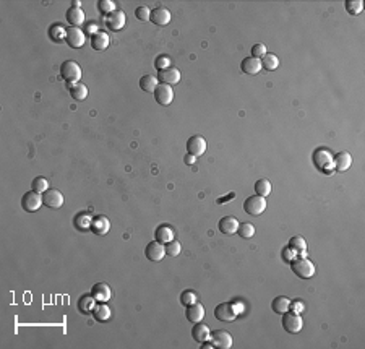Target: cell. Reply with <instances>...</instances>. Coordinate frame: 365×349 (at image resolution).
Returning <instances> with one entry per match:
<instances>
[{
    "mask_svg": "<svg viewBox=\"0 0 365 349\" xmlns=\"http://www.w3.org/2000/svg\"><path fill=\"white\" fill-rule=\"evenodd\" d=\"M291 268H292V272H294V275L299 276V278H302V279H308L315 275V265L305 257H302V258L299 257V258H296V260H292Z\"/></svg>",
    "mask_w": 365,
    "mask_h": 349,
    "instance_id": "1",
    "label": "cell"
},
{
    "mask_svg": "<svg viewBox=\"0 0 365 349\" xmlns=\"http://www.w3.org/2000/svg\"><path fill=\"white\" fill-rule=\"evenodd\" d=\"M181 302L182 305H191L196 302V292L195 291H183L181 294Z\"/></svg>",
    "mask_w": 365,
    "mask_h": 349,
    "instance_id": "43",
    "label": "cell"
},
{
    "mask_svg": "<svg viewBox=\"0 0 365 349\" xmlns=\"http://www.w3.org/2000/svg\"><path fill=\"white\" fill-rule=\"evenodd\" d=\"M187 151H188V154L195 156V158L205 154V151H206V140L201 135L190 137L188 141H187Z\"/></svg>",
    "mask_w": 365,
    "mask_h": 349,
    "instance_id": "11",
    "label": "cell"
},
{
    "mask_svg": "<svg viewBox=\"0 0 365 349\" xmlns=\"http://www.w3.org/2000/svg\"><path fill=\"white\" fill-rule=\"evenodd\" d=\"M182 250V245L179 240H171L169 244H166V255H171V257H177L181 254Z\"/></svg>",
    "mask_w": 365,
    "mask_h": 349,
    "instance_id": "40",
    "label": "cell"
},
{
    "mask_svg": "<svg viewBox=\"0 0 365 349\" xmlns=\"http://www.w3.org/2000/svg\"><path fill=\"white\" fill-rule=\"evenodd\" d=\"M96 307V299L91 296V294H88V296H81L80 300H78V309L83 312V314H91Z\"/></svg>",
    "mask_w": 365,
    "mask_h": 349,
    "instance_id": "32",
    "label": "cell"
},
{
    "mask_svg": "<svg viewBox=\"0 0 365 349\" xmlns=\"http://www.w3.org/2000/svg\"><path fill=\"white\" fill-rule=\"evenodd\" d=\"M239 224H241V222H239L234 216H224V218L219 221V231L223 234H227V236H232V234L237 232Z\"/></svg>",
    "mask_w": 365,
    "mask_h": 349,
    "instance_id": "24",
    "label": "cell"
},
{
    "mask_svg": "<svg viewBox=\"0 0 365 349\" xmlns=\"http://www.w3.org/2000/svg\"><path fill=\"white\" fill-rule=\"evenodd\" d=\"M255 192H256V195L266 198L271 194V182L268 179H258L255 182Z\"/></svg>",
    "mask_w": 365,
    "mask_h": 349,
    "instance_id": "34",
    "label": "cell"
},
{
    "mask_svg": "<svg viewBox=\"0 0 365 349\" xmlns=\"http://www.w3.org/2000/svg\"><path fill=\"white\" fill-rule=\"evenodd\" d=\"M154 99L159 102L161 106H169L172 101H174V89L169 85H163L159 83L158 88L154 89Z\"/></svg>",
    "mask_w": 365,
    "mask_h": 349,
    "instance_id": "12",
    "label": "cell"
},
{
    "mask_svg": "<svg viewBox=\"0 0 365 349\" xmlns=\"http://www.w3.org/2000/svg\"><path fill=\"white\" fill-rule=\"evenodd\" d=\"M333 164H334V169L339 171V172L348 171L352 164V156L348 151H339L336 156H334Z\"/></svg>",
    "mask_w": 365,
    "mask_h": 349,
    "instance_id": "26",
    "label": "cell"
},
{
    "mask_svg": "<svg viewBox=\"0 0 365 349\" xmlns=\"http://www.w3.org/2000/svg\"><path fill=\"white\" fill-rule=\"evenodd\" d=\"M346 10L351 15H359L364 10V2L362 0H348L346 2Z\"/></svg>",
    "mask_w": 365,
    "mask_h": 349,
    "instance_id": "39",
    "label": "cell"
},
{
    "mask_svg": "<svg viewBox=\"0 0 365 349\" xmlns=\"http://www.w3.org/2000/svg\"><path fill=\"white\" fill-rule=\"evenodd\" d=\"M236 195L234 194H229V195H227L226 198H219V200H218V203L219 205H223V203H227V200H231V198H234Z\"/></svg>",
    "mask_w": 365,
    "mask_h": 349,
    "instance_id": "49",
    "label": "cell"
},
{
    "mask_svg": "<svg viewBox=\"0 0 365 349\" xmlns=\"http://www.w3.org/2000/svg\"><path fill=\"white\" fill-rule=\"evenodd\" d=\"M181 70L176 69V67H169V69H164V70H159L158 71V80L163 83V85H177L179 81H181Z\"/></svg>",
    "mask_w": 365,
    "mask_h": 349,
    "instance_id": "13",
    "label": "cell"
},
{
    "mask_svg": "<svg viewBox=\"0 0 365 349\" xmlns=\"http://www.w3.org/2000/svg\"><path fill=\"white\" fill-rule=\"evenodd\" d=\"M237 234L243 239H250V237L255 236V227H253V224H250V222H241V224H239Z\"/></svg>",
    "mask_w": 365,
    "mask_h": 349,
    "instance_id": "37",
    "label": "cell"
},
{
    "mask_svg": "<svg viewBox=\"0 0 365 349\" xmlns=\"http://www.w3.org/2000/svg\"><path fill=\"white\" fill-rule=\"evenodd\" d=\"M111 38L106 31H98L91 36V47L96 51H106L109 47Z\"/></svg>",
    "mask_w": 365,
    "mask_h": 349,
    "instance_id": "25",
    "label": "cell"
},
{
    "mask_svg": "<svg viewBox=\"0 0 365 349\" xmlns=\"http://www.w3.org/2000/svg\"><path fill=\"white\" fill-rule=\"evenodd\" d=\"M312 158H313L315 166L318 167L320 171L331 172L334 169V164H333L334 156H333V153L328 148H318V149H315V153H313Z\"/></svg>",
    "mask_w": 365,
    "mask_h": 349,
    "instance_id": "2",
    "label": "cell"
},
{
    "mask_svg": "<svg viewBox=\"0 0 365 349\" xmlns=\"http://www.w3.org/2000/svg\"><path fill=\"white\" fill-rule=\"evenodd\" d=\"M125 21H127V16H125L123 10L117 8L116 11H112L111 15L106 16V25L111 31H119L125 26Z\"/></svg>",
    "mask_w": 365,
    "mask_h": 349,
    "instance_id": "14",
    "label": "cell"
},
{
    "mask_svg": "<svg viewBox=\"0 0 365 349\" xmlns=\"http://www.w3.org/2000/svg\"><path fill=\"white\" fill-rule=\"evenodd\" d=\"M289 305H291V300L289 299L284 297V296H279V297H276L271 302V309L276 312V314L284 315L286 312H289Z\"/></svg>",
    "mask_w": 365,
    "mask_h": 349,
    "instance_id": "29",
    "label": "cell"
},
{
    "mask_svg": "<svg viewBox=\"0 0 365 349\" xmlns=\"http://www.w3.org/2000/svg\"><path fill=\"white\" fill-rule=\"evenodd\" d=\"M195 161H196V158H195V156H191V154H187V156H185V162H187L188 166H191V164H193Z\"/></svg>",
    "mask_w": 365,
    "mask_h": 349,
    "instance_id": "48",
    "label": "cell"
},
{
    "mask_svg": "<svg viewBox=\"0 0 365 349\" xmlns=\"http://www.w3.org/2000/svg\"><path fill=\"white\" fill-rule=\"evenodd\" d=\"M154 67L158 70H164V69H169L171 67V59L167 56H159L156 60H154Z\"/></svg>",
    "mask_w": 365,
    "mask_h": 349,
    "instance_id": "44",
    "label": "cell"
},
{
    "mask_svg": "<svg viewBox=\"0 0 365 349\" xmlns=\"http://www.w3.org/2000/svg\"><path fill=\"white\" fill-rule=\"evenodd\" d=\"M158 85H159V80L154 75H145V76H141V80H140V88L146 93H154V89L158 88Z\"/></svg>",
    "mask_w": 365,
    "mask_h": 349,
    "instance_id": "28",
    "label": "cell"
},
{
    "mask_svg": "<svg viewBox=\"0 0 365 349\" xmlns=\"http://www.w3.org/2000/svg\"><path fill=\"white\" fill-rule=\"evenodd\" d=\"M191 336H193L195 341L206 343V341L211 340V330H209L208 325L198 322V323H195L193 330H191Z\"/></svg>",
    "mask_w": 365,
    "mask_h": 349,
    "instance_id": "22",
    "label": "cell"
},
{
    "mask_svg": "<svg viewBox=\"0 0 365 349\" xmlns=\"http://www.w3.org/2000/svg\"><path fill=\"white\" fill-rule=\"evenodd\" d=\"M112 312L109 309V305H107V302H99L96 304L94 310H93V317L96 318L98 322H107L111 318Z\"/></svg>",
    "mask_w": 365,
    "mask_h": 349,
    "instance_id": "27",
    "label": "cell"
},
{
    "mask_svg": "<svg viewBox=\"0 0 365 349\" xmlns=\"http://www.w3.org/2000/svg\"><path fill=\"white\" fill-rule=\"evenodd\" d=\"M214 348H219V349H229L232 348V336L229 332H226V330H214L211 332V340Z\"/></svg>",
    "mask_w": 365,
    "mask_h": 349,
    "instance_id": "10",
    "label": "cell"
},
{
    "mask_svg": "<svg viewBox=\"0 0 365 349\" xmlns=\"http://www.w3.org/2000/svg\"><path fill=\"white\" fill-rule=\"evenodd\" d=\"M65 41H67V44L71 47V49H80L86 41L85 31H81L80 28L70 26V28L65 29Z\"/></svg>",
    "mask_w": 365,
    "mask_h": 349,
    "instance_id": "6",
    "label": "cell"
},
{
    "mask_svg": "<svg viewBox=\"0 0 365 349\" xmlns=\"http://www.w3.org/2000/svg\"><path fill=\"white\" fill-rule=\"evenodd\" d=\"M266 209V200L265 197H260V195H253V197H248L247 200L243 202V211L247 214H252V216H260L263 211Z\"/></svg>",
    "mask_w": 365,
    "mask_h": 349,
    "instance_id": "4",
    "label": "cell"
},
{
    "mask_svg": "<svg viewBox=\"0 0 365 349\" xmlns=\"http://www.w3.org/2000/svg\"><path fill=\"white\" fill-rule=\"evenodd\" d=\"M111 229V221L106 218L104 214H98L94 216L91 221V231L98 236H106Z\"/></svg>",
    "mask_w": 365,
    "mask_h": 349,
    "instance_id": "17",
    "label": "cell"
},
{
    "mask_svg": "<svg viewBox=\"0 0 365 349\" xmlns=\"http://www.w3.org/2000/svg\"><path fill=\"white\" fill-rule=\"evenodd\" d=\"M135 16H136V20H140V21H149V18H151V10L145 7V5H141V7H136Z\"/></svg>",
    "mask_w": 365,
    "mask_h": 349,
    "instance_id": "42",
    "label": "cell"
},
{
    "mask_svg": "<svg viewBox=\"0 0 365 349\" xmlns=\"http://www.w3.org/2000/svg\"><path fill=\"white\" fill-rule=\"evenodd\" d=\"M70 96L76 101H85L88 98V88L83 83H75V85L70 86Z\"/></svg>",
    "mask_w": 365,
    "mask_h": 349,
    "instance_id": "31",
    "label": "cell"
},
{
    "mask_svg": "<svg viewBox=\"0 0 365 349\" xmlns=\"http://www.w3.org/2000/svg\"><path fill=\"white\" fill-rule=\"evenodd\" d=\"M174 229H172V226L169 224H161L156 227V231H154V237H156L158 242L161 244H169L171 240H174Z\"/></svg>",
    "mask_w": 365,
    "mask_h": 349,
    "instance_id": "20",
    "label": "cell"
},
{
    "mask_svg": "<svg viewBox=\"0 0 365 349\" xmlns=\"http://www.w3.org/2000/svg\"><path fill=\"white\" fill-rule=\"evenodd\" d=\"M149 21H153L154 25H158V26H166L167 23L171 21V11L166 7H156L151 11Z\"/></svg>",
    "mask_w": 365,
    "mask_h": 349,
    "instance_id": "19",
    "label": "cell"
},
{
    "mask_svg": "<svg viewBox=\"0 0 365 349\" xmlns=\"http://www.w3.org/2000/svg\"><path fill=\"white\" fill-rule=\"evenodd\" d=\"M73 7H81V2H76V0H75V2H73Z\"/></svg>",
    "mask_w": 365,
    "mask_h": 349,
    "instance_id": "50",
    "label": "cell"
},
{
    "mask_svg": "<svg viewBox=\"0 0 365 349\" xmlns=\"http://www.w3.org/2000/svg\"><path fill=\"white\" fill-rule=\"evenodd\" d=\"M296 257H297V254H296V252L292 250L291 247H286V249L283 250V258H284L286 262H292Z\"/></svg>",
    "mask_w": 365,
    "mask_h": 349,
    "instance_id": "47",
    "label": "cell"
},
{
    "mask_svg": "<svg viewBox=\"0 0 365 349\" xmlns=\"http://www.w3.org/2000/svg\"><path fill=\"white\" fill-rule=\"evenodd\" d=\"M61 76L70 86L75 85V83H78L81 78V67L76 62H73V60H67V62H63L61 67Z\"/></svg>",
    "mask_w": 365,
    "mask_h": 349,
    "instance_id": "3",
    "label": "cell"
},
{
    "mask_svg": "<svg viewBox=\"0 0 365 349\" xmlns=\"http://www.w3.org/2000/svg\"><path fill=\"white\" fill-rule=\"evenodd\" d=\"M91 221H93V216L88 213H80L75 216V226L83 231L91 229Z\"/></svg>",
    "mask_w": 365,
    "mask_h": 349,
    "instance_id": "35",
    "label": "cell"
},
{
    "mask_svg": "<svg viewBox=\"0 0 365 349\" xmlns=\"http://www.w3.org/2000/svg\"><path fill=\"white\" fill-rule=\"evenodd\" d=\"M65 16H67V21L70 25L75 28H80V25L85 23V11H83L81 7H73V5H71L67 10V15Z\"/></svg>",
    "mask_w": 365,
    "mask_h": 349,
    "instance_id": "21",
    "label": "cell"
},
{
    "mask_svg": "<svg viewBox=\"0 0 365 349\" xmlns=\"http://www.w3.org/2000/svg\"><path fill=\"white\" fill-rule=\"evenodd\" d=\"M265 54H268L265 44H260V43H258V44H255V46L252 47V57L261 59L263 56H265Z\"/></svg>",
    "mask_w": 365,
    "mask_h": 349,
    "instance_id": "45",
    "label": "cell"
},
{
    "mask_svg": "<svg viewBox=\"0 0 365 349\" xmlns=\"http://www.w3.org/2000/svg\"><path fill=\"white\" fill-rule=\"evenodd\" d=\"M185 317H187V320L191 322V323H198V322L203 320V318H205V307H203L198 300H196L195 304L187 305Z\"/></svg>",
    "mask_w": 365,
    "mask_h": 349,
    "instance_id": "16",
    "label": "cell"
},
{
    "mask_svg": "<svg viewBox=\"0 0 365 349\" xmlns=\"http://www.w3.org/2000/svg\"><path fill=\"white\" fill-rule=\"evenodd\" d=\"M41 205H44L43 195L38 194V192H34V190L26 192V194L23 195V198H21V208L25 209V211H28V213L38 211V209L41 208Z\"/></svg>",
    "mask_w": 365,
    "mask_h": 349,
    "instance_id": "5",
    "label": "cell"
},
{
    "mask_svg": "<svg viewBox=\"0 0 365 349\" xmlns=\"http://www.w3.org/2000/svg\"><path fill=\"white\" fill-rule=\"evenodd\" d=\"M289 310H292L294 314H302V312L305 310V304L302 302V300H294V302H291Z\"/></svg>",
    "mask_w": 365,
    "mask_h": 349,
    "instance_id": "46",
    "label": "cell"
},
{
    "mask_svg": "<svg viewBox=\"0 0 365 349\" xmlns=\"http://www.w3.org/2000/svg\"><path fill=\"white\" fill-rule=\"evenodd\" d=\"M43 202H44L46 207H49L52 209H57V208H61L63 205V195H62L61 190L49 189V190L43 194Z\"/></svg>",
    "mask_w": 365,
    "mask_h": 349,
    "instance_id": "15",
    "label": "cell"
},
{
    "mask_svg": "<svg viewBox=\"0 0 365 349\" xmlns=\"http://www.w3.org/2000/svg\"><path fill=\"white\" fill-rule=\"evenodd\" d=\"M214 317L221 322H234L237 318V310H236L234 304L223 302V304L216 305V309H214Z\"/></svg>",
    "mask_w": 365,
    "mask_h": 349,
    "instance_id": "8",
    "label": "cell"
},
{
    "mask_svg": "<svg viewBox=\"0 0 365 349\" xmlns=\"http://www.w3.org/2000/svg\"><path fill=\"white\" fill-rule=\"evenodd\" d=\"M145 255L149 262H161L166 257V245L158 242V240H153L146 245Z\"/></svg>",
    "mask_w": 365,
    "mask_h": 349,
    "instance_id": "9",
    "label": "cell"
},
{
    "mask_svg": "<svg viewBox=\"0 0 365 349\" xmlns=\"http://www.w3.org/2000/svg\"><path fill=\"white\" fill-rule=\"evenodd\" d=\"M289 247L294 250L297 255H302V257L307 255V254H305V252H307V242H305V239L301 237V236H294V237H292L289 240Z\"/></svg>",
    "mask_w": 365,
    "mask_h": 349,
    "instance_id": "30",
    "label": "cell"
},
{
    "mask_svg": "<svg viewBox=\"0 0 365 349\" xmlns=\"http://www.w3.org/2000/svg\"><path fill=\"white\" fill-rule=\"evenodd\" d=\"M260 60H261V69H265L268 71H273L279 67V59L274 54H265Z\"/></svg>",
    "mask_w": 365,
    "mask_h": 349,
    "instance_id": "33",
    "label": "cell"
},
{
    "mask_svg": "<svg viewBox=\"0 0 365 349\" xmlns=\"http://www.w3.org/2000/svg\"><path fill=\"white\" fill-rule=\"evenodd\" d=\"M31 190L38 192V194L43 195L44 192L49 190V182H47V179L41 177V176L39 177H34L33 182H31Z\"/></svg>",
    "mask_w": 365,
    "mask_h": 349,
    "instance_id": "36",
    "label": "cell"
},
{
    "mask_svg": "<svg viewBox=\"0 0 365 349\" xmlns=\"http://www.w3.org/2000/svg\"><path fill=\"white\" fill-rule=\"evenodd\" d=\"M98 8H99V11L103 15H111L112 11H116L117 10V5L112 2V0H99L98 2Z\"/></svg>",
    "mask_w": 365,
    "mask_h": 349,
    "instance_id": "38",
    "label": "cell"
},
{
    "mask_svg": "<svg viewBox=\"0 0 365 349\" xmlns=\"http://www.w3.org/2000/svg\"><path fill=\"white\" fill-rule=\"evenodd\" d=\"M49 36H51V39L52 41H62V39H65V29L61 26V25H56V26H51V29H49Z\"/></svg>",
    "mask_w": 365,
    "mask_h": 349,
    "instance_id": "41",
    "label": "cell"
},
{
    "mask_svg": "<svg viewBox=\"0 0 365 349\" xmlns=\"http://www.w3.org/2000/svg\"><path fill=\"white\" fill-rule=\"evenodd\" d=\"M91 296L98 300V302H107V300L112 297V291L106 282H98V284H94L91 287Z\"/></svg>",
    "mask_w": 365,
    "mask_h": 349,
    "instance_id": "18",
    "label": "cell"
},
{
    "mask_svg": "<svg viewBox=\"0 0 365 349\" xmlns=\"http://www.w3.org/2000/svg\"><path fill=\"white\" fill-rule=\"evenodd\" d=\"M241 69L243 73H247V75H256L261 71V60L256 57H247L242 60Z\"/></svg>",
    "mask_w": 365,
    "mask_h": 349,
    "instance_id": "23",
    "label": "cell"
},
{
    "mask_svg": "<svg viewBox=\"0 0 365 349\" xmlns=\"http://www.w3.org/2000/svg\"><path fill=\"white\" fill-rule=\"evenodd\" d=\"M283 327L286 332H289L292 335L299 333L304 327V320L301 314H294V312H286L283 317Z\"/></svg>",
    "mask_w": 365,
    "mask_h": 349,
    "instance_id": "7",
    "label": "cell"
}]
</instances>
